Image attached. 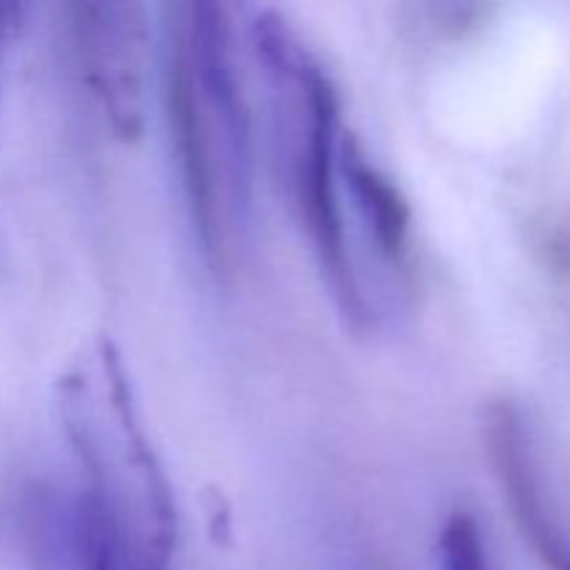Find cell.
<instances>
[{
    "instance_id": "3",
    "label": "cell",
    "mask_w": 570,
    "mask_h": 570,
    "mask_svg": "<svg viewBox=\"0 0 570 570\" xmlns=\"http://www.w3.org/2000/svg\"><path fill=\"white\" fill-rule=\"evenodd\" d=\"M78 67L89 98L122 142L148 120V22L142 0H70Z\"/></svg>"
},
{
    "instance_id": "2",
    "label": "cell",
    "mask_w": 570,
    "mask_h": 570,
    "mask_svg": "<svg viewBox=\"0 0 570 570\" xmlns=\"http://www.w3.org/2000/svg\"><path fill=\"white\" fill-rule=\"evenodd\" d=\"M254 45L273 92L278 159L309 234L323 282L348 326L371 323V301L351 243L343 189V109L326 67L276 11L254 22Z\"/></svg>"
},
{
    "instance_id": "4",
    "label": "cell",
    "mask_w": 570,
    "mask_h": 570,
    "mask_svg": "<svg viewBox=\"0 0 570 570\" xmlns=\"http://www.w3.org/2000/svg\"><path fill=\"white\" fill-rule=\"evenodd\" d=\"M484 445L515 523L549 570H570V538L546 499L532 426L515 401H493L484 415Z\"/></svg>"
},
{
    "instance_id": "1",
    "label": "cell",
    "mask_w": 570,
    "mask_h": 570,
    "mask_svg": "<svg viewBox=\"0 0 570 570\" xmlns=\"http://www.w3.org/2000/svg\"><path fill=\"white\" fill-rule=\"evenodd\" d=\"M59 417L78 479L53 495L42 570H173L176 499L115 345L100 340L61 376Z\"/></svg>"
},
{
    "instance_id": "5",
    "label": "cell",
    "mask_w": 570,
    "mask_h": 570,
    "mask_svg": "<svg viewBox=\"0 0 570 570\" xmlns=\"http://www.w3.org/2000/svg\"><path fill=\"white\" fill-rule=\"evenodd\" d=\"M343 189L345 209L360 223L379 259L404 271L412 250L410 204L354 134H345L343 139Z\"/></svg>"
},
{
    "instance_id": "6",
    "label": "cell",
    "mask_w": 570,
    "mask_h": 570,
    "mask_svg": "<svg viewBox=\"0 0 570 570\" xmlns=\"http://www.w3.org/2000/svg\"><path fill=\"white\" fill-rule=\"evenodd\" d=\"M438 551L443 570H493L482 529L468 512H454L443 523Z\"/></svg>"
}]
</instances>
